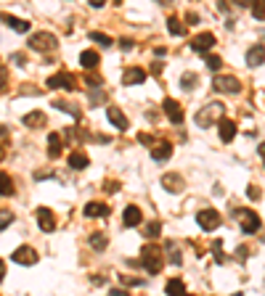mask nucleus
<instances>
[{
  "label": "nucleus",
  "mask_w": 265,
  "mask_h": 296,
  "mask_svg": "<svg viewBox=\"0 0 265 296\" xmlns=\"http://www.w3.org/2000/svg\"><path fill=\"white\" fill-rule=\"evenodd\" d=\"M225 119V106L223 103H207L204 109H199V114H197V124L199 127H212V122H217L220 124Z\"/></svg>",
  "instance_id": "obj_1"
},
{
  "label": "nucleus",
  "mask_w": 265,
  "mask_h": 296,
  "mask_svg": "<svg viewBox=\"0 0 265 296\" xmlns=\"http://www.w3.org/2000/svg\"><path fill=\"white\" fill-rule=\"evenodd\" d=\"M141 257H143V259H141V265H143L148 272H152V275H157V272L162 270V265H165L162 251H159V248H154V246H146Z\"/></svg>",
  "instance_id": "obj_2"
},
{
  "label": "nucleus",
  "mask_w": 265,
  "mask_h": 296,
  "mask_svg": "<svg viewBox=\"0 0 265 296\" xmlns=\"http://www.w3.org/2000/svg\"><path fill=\"white\" fill-rule=\"evenodd\" d=\"M236 222L241 225V230H244L247 235H252V233H257L260 230V217L255 215V212H249V209H236Z\"/></svg>",
  "instance_id": "obj_3"
},
{
  "label": "nucleus",
  "mask_w": 265,
  "mask_h": 296,
  "mask_svg": "<svg viewBox=\"0 0 265 296\" xmlns=\"http://www.w3.org/2000/svg\"><path fill=\"white\" fill-rule=\"evenodd\" d=\"M56 45H59V40H56V34L51 32H34L32 37H29V48L32 51H53Z\"/></svg>",
  "instance_id": "obj_4"
},
{
  "label": "nucleus",
  "mask_w": 265,
  "mask_h": 296,
  "mask_svg": "<svg viewBox=\"0 0 265 296\" xmlns=\"http://www.w3.org/2000/svg\"><path fill=\"white\" fill-rule=\"evenodd\" d=\"M212 88L217 93H239L241 90V82L234 77V74H217L212 79Z\"/></svg>",
  "instance_id": "obj_5"
},
{
  "label": "nucleus",
  "mask_w": 265,
  "mask_h": 296,
  "mask_svg": "<svg viewBox=\"0 0 265 296\" xmlns=\"http://www.w3.org/2000/svg\"><path fill=\"white\" fill-rule=\"evenodd\" d=\"M45 85H48V88H56V90H74V88H77V82H74V77H72V74L59 72V74H51Z\"/></svg>",
  "instance_id": "obj_6"
},
{
  "label": "nucleus",
  "mask_w": 265,
  "mask_h": 296,
  "mask_svg": "<svg viewBox=\"0 0 265 296\" xmlns=\"http://www.w3.org/2000/svg\"><path fill=\"white\" fill-rule=\"evenodd\" d=\"M197 222H199V228H202V230L210 233V230H215L217 225H220V215H217L215 209H202L199 215H197Z\"/></svg>",
  "instance_id": "obj_7"
},
{
  "label": "nucleus",
  "mask_w": 265,
  "mask_h": 296,
  "mask_svg": "<svg viewBox=\"0 0 265 296\" xmlns=\"http://www.w3.org/2000/svg\"><path fill=\"white\" fill-rule=\"evenodd\" d=\"M162 109H165V114H167V119H170L172 124H183V119H186V114H183V109H180V103H178L175 98H165V103H162Z\"/></svg>",
  "instance_id": "obj_8"
},
{
  "label": "nucleus",
  "mask_w": 265,
  "mask_h": 296,
  "mask_svg": "<svg viewBox=\"0 0 265 296\" xmlns=\"http://www.w3.org/2000/svg\"><path fill=\"white\" fill-rule=\"evenodd\" d=\"M215 45V34L212 32H202L197 34V37L191 40V51H197V53H207Z\"/></svg>",
  "instance_id": "obj_9"
},
{
  "label": "nucleus",
  "mask_w": 265,
  "mask_h": 296,
  "mask_svg": "<svg viewBox=\"0 0 265 296\" xmlns=\"http://www.w3.org/2000/svg\"><path fill=\"white\" fill-rule=\"evenodd\" d=\"M14 262L16 265H34L37 262V251H34L32 246H19L14 251Z\"/></svg>",
  "instance_id": "obj_10"
},
{
  "label": "nucleus",
  "mask_w": 265,
  "mask_h": 296,
  "mask_svg": "<svg viewBox=\"0 0 265 296\" xmlns=\"http://www.w3.org/2000/svg\"><path fill=\"white\" fill-rule=\"evenodd\" d=\"M34 215H37V225H40V228H43L45 233H51V230H56V217H53V212H51V209H45V206H40L37 212H34Z\"/></svg>",
  "instance_id": "obj_11"
},
{
  "label": "nucleus",
  "mask_w": 265,
  "mask_h": 296,
  "mask_svg": "<svg viewBox=\"0 0 265 296\" xmlns=\"http://www.w3.org/2000/svg\"><path fill=\"white\" fill-rule=\"evenodd\" d=\"M83 215L85 217H106L109 215V206L103 204V201H90V204H85Z\"/></svg>",
  "instance_id": "obj_12"
},
{
  "label": "nucleus",
  "mask_w": 265,
  "mask_h": 296,
  "mask_svg": "<svg viewBox=\"0 0 265 296\" xmlns=\"http://www.w3.org/2000/svg\"><path fill=\"white\" fill-rule=\"evenodd\" d=\"M143 79H146V72H143L141 66H130L128 72L122 74V82H125V85H141Z\"/></svg>",
  "instance_id": "obj_13"
},
{
  "label": "nucleus",
  "mask_w": 265,
  "mask_h": 296,
  "mask_svg": "<svg viewBox=\"0 0 265 296\" xmlns=\"http://www.w3.org/2000/svg\"><path fill=\"white\" fill-rule=\"evenodd\" d=\"M106 116H109V122L114 127H120V130H128V116H125L117 106H106Z\"/></svg>",
  "instance_id": "obj_14"
},
{
  "label": "nucleus",
  "mask_w": 265,
  "mask_h": 296,
  "mask_svg": "<svg viewBox=\"0 0 265 296\" xmlns=\"http://www.w3.org/2000/svg\"><path fill=\"white\" fill-rule=\"evenodd\" d=\"M217 127H220V140H223V143H231V140L236 138V122L234 119H228V116H225Z\"/></svg>",
  "instance_id": "obj_15"
},
{
  "label": "nucleus",
  "mask_w": 265,
  "mask_h": 296,
  "mask_svg": "<svg viewBox=\"0 0 265 296\" xmlns=\"http://www.w3.org/2000/svg\"><path fill=\"white\" fill-rule=\"evenodd\" d=\"M122 220H125V225H128V228H135V225H141V209L138 206H125V212H122Z\"/></svg>",
  "instance_id": "obj_16"
},
{
  "label": "nucleus",
  "mask_w": 265,
  "mask_h": 296,
  "mask_svg": "<svg viewBox=\"0 0 265 296\" xmlns=\"http://www.w3.org/2000/svg\"><path fill=\"white\" fill-rule=\"evenodd\" d=\"M265 61V48L262 45H252L247 51V66H260Z\"/></svg>",
  "instance_id": "obj_17"
},
{
  "label": "nucleus",
  "mask_w": 265,
  "mask_h": 296,
  "mask_svg": "<svg viewBox=\"0 0 265 296\" xmlns=\"http://www.w3.org/2000/svg\"><path fill=\"white\" fill-rule=\"evenodd\" d=\"M98 61H101V56L96 51H83V53H80V64H83L88 72H93V69L98 66Z\"/></svg>",
  "instance_id": "obj_18"
},
{
  "label": "nucleus",
  "mask_w": 265,
  "mask_h": 296,
  "mask_svg": "<svg viewBox=\"0 0 265 296\" xmlns=\"http://www.w3.org/2000/svg\"><path fill=\"white\" fill-rule=\"evenodd\" d=\"M0 19H3L14 32H29V21H24V19H16V16H11V14H3Z\"/></svg>",
  "instance_id": "obj_19"
},
{
  "label": "nucleus",
  "mask_w": 265,
  "mask_h": 296,
  "mask_svg": "<svg viewBox=\"0 0 265 296\" xmlns=\"http://www.w3.org/2000/svg\"><path fill=\"white\" fill-rule=\"evenodd\" d=\"M61 151H64V148H61V135H59V133H51V135H48V156H51V159H59Z\"/></svg>",
  "instance_id": "obj_20"
},
{
  "label": "nucleus",
  "mask_w": 265,
  "mask_h": 296,
  "mask_svg": "<svg viewBox=\"0 0 265 296\" xmlns=\"http://www.w3.org/2000/svg\"><path fill=\"white\" fill-rule=\"evenodd\" d=\"M66 161H69V167H72V170H85L88 164H90V161H88V156H85L83 151H72Z\"/></svg>",
  "instance_id": "obj_21"
},
{
  "label": "nucleus",
  "mask_w": 265,
  "mask_h": 296,
  "mask_svg": "<svg viewBox=\"0 0 265 296\" xmlns=\"http://www.w3.org/2000/svg\"><path fill=\"white\" fill-rule=\"evenodd\" d=\"M165 293L167 296H186V286H183L180 278H170V283L165 286Z\"/></svg>",
  "instance_id": "obj_22"
},
{
  "label": "nucleus",
  "mask_w": 265,
  "mask_h": 296,
  "mask_svg": "<svg viewBox=\"0 0 265 296\" xmlns=\"http://www.w3.org/2000/svg\"><path fill=\"white\" fill-rule=\"evenodd\" d=\"M162 185L167 188V191H172V193H180L183 191V177H178V175H165L162 177Z\"/></svg>",
  "instance_id": "obj_23"
},
{
  "label": "nucleus",
  "mask_w": 265,
  "mask_h": 296,
  "mask_svg": "<svg viewBox=\"0 0 265 296\" xmlns=\"http://www.w3.org/2000/svg\"><path fill=\"white\" fill-rule=\"evenodd\" d=\"M21 122H24L27 127H43L45 124V114L43 111H29V114H24V119Z\"/></svg>",
  "instance_id": "obj_24"
},
{
  "label": "nucleus",
  "mask_w": 265,
  "mask_h": 296,
  "mask_svg": "<svg viewBox=\"0 0 265 296\" xmlns=\"http://www.w3.org/2000/svg\"><path fill=\"white\" fill-rule=\"evenodd\" d=\"M172 156V146L170 143H159L154 151H152V159L154 161H165V159H170Z\"/></svg>",
  "instance_id": "obj_25"
},
{
  "label": "nucleus",
  "mask_w": 265,
  "mask_h": 296,
  "mask_svg": "<svg viewBox=\"0 0 265 296\" xmlns=\"http://www.w3.org/2000/svg\"><path fill=\"white\" fill-rule=\"evenodd\" d=\"M88 243H90V248H96V251H103V248H106V243H109V238L103 233H93L88 238Z\"/></svg>",
  "instance_id": "obj_26"
},
{
  "label": "nucleus",
  "mask_w": 265,
  "mask_h": 296,
  "mask_svg": "<svg viewBox=\"0 0 265 296\" xmlns=\"http://www.w3.org/2000/svg\"><path fill=\"white\" fill-rule=\"evenodd\" d=\"M0 196H14V180L6 172H0Z\"/></svg>",
  "instance_id": "obj_27"
},
{
  "label": "nucleus",
  "mask_w": 265,
  "mask_h": 296,
  "mask_svg": "<svg viewBox=\"0 0 265 296\" xmlns=\"http://www.w3.org/2000/svg\"><path fill=\"white\" fill-rule=\"evenodd\" d=\"M167 29H170V34H175V37H183L186 34V27H183V21L180 19H167Z\"/></svg>",
  "instance_id": "obj_28"
},
{
  "label": "nucleus",
  "mask_w": 265,
  "mask_h": 296,
  "mask_svg": "<svg viewBox=\"0 0 265 296\" xmlns=\"http://www.w3.org/2000/svg\"><path fill=\"white\" fill-rule=\"evenodd\" d=\"M197 82H199V77H197V74L186 72V74L180 77V88H183V90H194V88H197Z\"/></svg>",
  "instance_id": "obj_29"
},
{
  "label": "nucleus",
  "mask_w": 265,
  "mask_h": 296,
  "mask_svg": "<svg viewBox=\"0 0 265 296\" xmlns=\"http://www.w3.org/2000/svg\"><path fill=\"white\" fill-rule=\"evenodd\" d=\"M53 106H56V109H61V111H69L72 116H77V119H80V109H77V106H72V103H64V101H53Z\"/></svg>",
  "instance_id": "obj_30"
},
{
  "label": "nucleus",
  "mask_w": 265,
  "mask_h": 296,
  "mask_svg": "<svg viewBox=\"0 0 265 296\" xmlns=\"http://www.w3.org/2000/svg\"><path fill=\"white\" fill-rule=\"evenodd\" d=\"M90 40H93V43H101V45H106V48L111 45V37H109V34H103V32H90Z\"/></svg>",
  "instance_id": "obj_31"
},
{
  "label": "nucleus",
  "mask_w": 265,
  "mask_h": 296,
  "mask_svg": "<svg viewBox=\"0 0 265 296\" xmlns=\"http://www.w3.org/2000/svg\"><path fill=\"white\" fill-rule=\"evenodd\" d=\"M11 222H14V215H11L8 209H0V230H6Z\"/></svg>",
  "instance_id": "obj_32"
},
{
  "label": "nucleus",
  "mask_w": 265,
  "mask_h": 296,
  "mask_svg": "<svg viewBox=\"0 0 265 296\" xmlns=\"http://www.w3.org/2000/svg\"><path fill=\"white\" fill-rule=\"evenodd\" d=\"M159 233H162V222H152V225L146 228V235H148V238H159Z\"/></svg>",
  "instance_id": "obj_33"
},
{
  "label": "nucleus",
  "mask_w": 265,
  "mask_h": 296,
  "mask_svg": "<svg viewBox=\"0 0 265 296\" xmlns=\"http://www.w3.org/2000/svg\"><path fill=\"white\" fill-rule=\"evenodd\" d=\"M220 66H223L220 56H207V69H210V72H217Z\"/></svg>",
  "instance_id": "obj_34"
},
{
  "label": "nucleus",
  "mask_w": 265,
  "mask_h": 296,
  "mask_svg": "<svg viewBox=\"0 0 265 296\" xmlns=\"http://www.w3.org/2000/svg\"><path fill=\"white\" fill-rule=\"evenodd\" d=\"M85 85H90V88L96 90V88L101 85V77H98V74H88V77H85Z\"/></svg>",
  "instance_id": "obj_35"
},
{
  "label": "nucleus",
  "mask_w": 265,
  "mask_h": 296,
  "mask_svg": "<svg viewBox=\"0 0 265 296\" xmlns=\"http://www.w3.org/2000/svg\"><path fill=\"white\" fill-rule=\"evenodd\" d=\"M252 14H255L257 19H265V3H255L252 6Z\"/></svg>",
  "instance_id": "obj_36"
},
{
  "label": "nucleus",
  "mask_w": 265,
  "mask_h": 296,
  "mask_svg": "<svg viewBox=\"0 0 265 296\" xmlns=\"http://www.w3.org/2000/svg\"><path fill=\"white\" fill-rule=\"evenodd\" d=\"M247 196H249L252 201H257V198H260V188H257V185H249V188H247Z\"/></svg>",
  "instance_id": "obj_37"
},
{
  "label": "nucleus",
  "mask_w": 265,
  "mask_h": 296,
  "mask_svg": "<svg viewBox=\"0 0 265 296\" xmlns=\"http://www.w3.org/2000/svg\"><path fill=\"white\" fill-rule=\"evenodd\" d=\"M103 101V93L96 88V90H90V103H101Z\"/></svg>",
  "instance_id": "obj_38"
},
{
  "label": "nucleus",
  "mask_w": 265,
  "mask_h": 296,
  "mask_svg": "<svg viewBox=\"0 0 265 296\" xmlns=\"http://www.w3.org/2000/svg\"><path fill=\"white\" fill-rule=\"evenodd\" d=\"M247 254H249V248H247V246H239V248H236V257H239V262H244V259H247Z\"/></svg>",
  "instance_id": "obj_39"
},
{
  "label": "nucleus",
  "mask_w": 265,
  "mask_h": 296,
  "mask_svg": "<svg viewBox=\"0 0 265 296\" xmlns=\"http://www.w3.org/2000/svg\"><path fill=\"white\" fill-rule=\"evenodd\" d=\"M167 251L172 254V262H175V265H180V251H178V248H175V246H167Z\"/></svg>",
  "instance_id": "obj_40"
},
{
  "label": "nucleus",
  "mask_w": 265,
  "mask_h": 296,
  "mask_svg": "<svg viewBox=\"0 0 265 296\" xmlns=\"http://www.w3.org/2000/svg\"><path fill=\"white\" fill-rule=\"evenodd\" d=\"M125 286H143V280L141 278H122Z\"/></svg>",
  "instance_id": "obj_41"
},
{
  "label": "nucleus",
  "mask_w": 265,
  "mask_h": 296,
  "mask_svg": "<svg viewBox=\"0 0 265 296\" xmlns=\"http://www.w3.org/2000/svg\"><path fill=\"white\" fill-rule=\"evenodd\" d=\"M6 79H8V72H6V66L0 64V90L6 88Z\"/></svg>",
  "instance_id": "obj_42"
},
{
  "label": "nucleus",
  "mask_w": 265,
  "mask_h": 296,
  "mask_svg": "<svg viewBox=\"0 0 265 296\" xmlns=\"http://www.w3.org/2000/svg\"><path fill=\"white\" fill-rule=\"evenodd\" d=\"M11 61H14V64H27V56L24 53H14V56H11Z\"/></svg>",
  "instance_id": "obj_43"
},
{
  "label": "nucleus",
  "mask_w": 265,
  "mask_h": 296,
  "mask_svg": "<svg viewBox=\"0 0 265 296\" xmlns=\"http://www.w3.org/2000/svg\"><path fill=\"white\" fill-rule=\"evenodd\" d=\"M109 296H130V293L125 291V288H111V291H109Z\"/></svg>",
  "instance_id": "obj_44"
},
{
  "label": "nucleus",
  "mask_w": 265,
  "mask_h": 296,
  "mask_svg": "<svg viewBox=\"0 0 265 296\" xmlns=\"http://www.w3.org/2000/svg\"><path fill=\"white\" fill-rule=\"evenodd\" d=\"M186 21H188V24H197V21H199V16H197V14H191V11H188V14H186Z\"/></svg>",
  "instance_id": "obj_45"
},
{
  "label": "nucleus",
  "mask_w": 265,
  "mask_h": 296,
  "mask_svg": "<svg viewBox=\"0 0 265 296\" xmlns=\"http://www.w3.org/2000/svg\"><path fill=\"white\" fill-rule=\"evenodd\" d=\"M120 45H122V48H125V51H128V48H133V40H128V37H122V40H120Z\"/></svg>",
  "instance_id": "obj_46"
},
{
  "label": "nucleus",
  "mask_w": 265,
  "mask_h": 296,
  "mask_svg": "<svg viewBox=\"0 0 265 296\" xmlns=\"http://www.w3.org/2000/svg\"><path fill=\"white\" fill-rule=\"evenodd\" d=\"M138 140H141L143 146H148V143H152V138H148V135H138Z\"/></svg>",
  "instance_id": "obj_47"
},
{
  "label": "nucleus",
  "mask_w": 265,
  "mask_h": 296,
  "mask_svg": "<svg viewBox=\"0 0 265 296\" xmlns=\"http://www.w3.org/2000/svg\"><path fill=\"white\" fill-rule=\"evenodd\" d=\"M152 72H154V74H159V72H162V64H159V61H157V64H152Z\"/></svg>",
  "instance_id": "obj_48"
},
{
  "label": "nucleus",
  "mask_w": 265,
  "mask_h": 296,
  "mask_svg": "<svg viewBox=\"0 0 265 296\" xmlns=\"http://www.w3.org/2000/svg\"><path fill=\"white\" fill-rule=\"evenodd\" d=\"M257 153L262 156V161H265V143H260V148H257Z\"/></svg>",
  "instance_id": "obj_49"
},
{
  "label": "nucleus",
  "mask_w": 265,
  "mask_h": 296,
  "mask_svg": "<svg viewBox=\"0 0 265 296\" xmlns=\"http://www.w3.org/2000/svg\"><path fill=\"white\" fill-rule=\"evenodd\" d=\"M3 275H6V265H3V259H0V280H3Z\"/></svg>",
  "instance_id": "obj_50"
},
{
  "label": "nucleus",
  "mask_w": 265,
  "mask_h": 296,
  "mask_svg": "<svg viewBox=\"0 0 265 296\" xmlns=\"http://www.w3.org/2000/svg\"><path fill=\"white\" fill-rule=\"evenodd\" d=\"M0 138H6V127L3 124H0Z\"/></svg>",
  "instance_id": "obj_51"
},
{
  "label": "nucleus",
  "mask_w": 265,
  "mask_h": 296,
  "mask_svg": "<svg viewBox=\"0 0 265 296\" xmlns=\"http://www.w3.org/2000/svg\"><path fill=\"white\" fill-rule=\"evenodd\" d=\"M3 156H6V153H3V148H0V159H3Z\"/></svg>",
  "instance_id": "obj_52"
},
{
  "label": "nucleus",
  "mask_w": 265,
  "mask_h": 296,
  "mask_svg": "<svg viewBox=\"0 0 265 296\" xmlns=\"http://www.w3.org/2000/svg\"><path fill=\"white\" fill-rule=\"evenodd\" d=\"M234 296H244V293H234Z\"/></svg>",
  "instance_id": "obj_53"
}]
</instances>
